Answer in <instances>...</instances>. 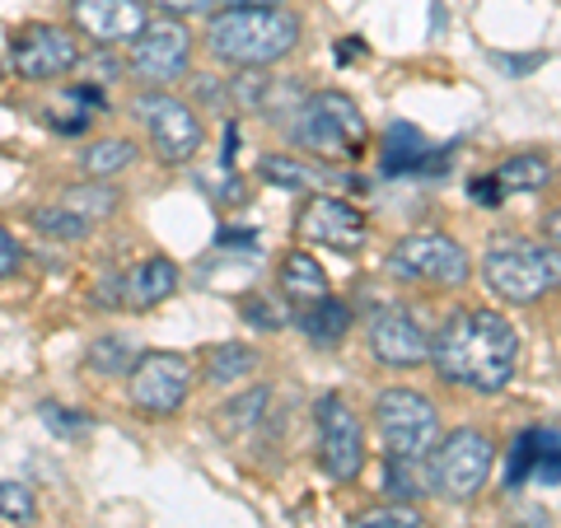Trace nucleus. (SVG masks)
<instances>
[{"instance_id":"obj_21","label":"nucleus","mask_w":561,"mask_h":528,"mask_svg":"<svg viewBox=\"0 0 561 528\" xmlns=\"http://www.w3.org/2000/svg\"><path fill=\"white\" fill-rule=\"evenodd\" d=\"M383 491L389 501H416V496H431L435 491V472H431V454L426 459H393L389 454V472H383Z\"/></svg>"},{"instance_id":"obj_19","label":"nucleus","mask_w":561,"mask_h":528,"mask_svg":"<svg viewBox=\"0 0 561 528\" xmlns=\"http://www.w3.org/2000/svg\"><path fill=\"white\" fill-rule=\"evenodd\" d=\"M257 179L272 183V187H286V192H319L328 183V173L319 164L295 160V154H262Z\"/></svg>"},{"instance_id":"obj_5","label":"nucleus","mask_w":561,"mask_h":528,"mask_svg":"<svg viewBox=\"0 0 561 528\" xmlns=\"http://www.w3.org/2000/svg\"><path fill=\"white\" fill-rule=\"evenodd\" d=\"M375 431L393 459H426L440 445V408L416 389H383L375 398Z\"/></svg>"},{"instance_id":"obj_28","label":"nucleus","mask_w":561,"mask_h":528,"mask_svg":"<svg viewBox=\"0 0 561 528\" xmlns=\"http://www.w3.org/2000/svg\"><path fill=\"white\" fill-rule=\"evenodd\" d=\"M61 206H70V210H76V216H84L90 225H99V220H108L113 210L122 206V197H117V187H103V183H80V187H70V192H66Z\"/></svg>"},{"instance_id":"obj_8","label":"nucleus","mask_w":561,"mask_h":528,"mask_svg":"<svg viewBox=\"0 0 561 528\" xmlns=\"http://www.w3.org/2000/svg\"><path fill=\"white\" fill-rule=\"evenodd\" d=\"M136 117L140 127L150 131V146L160 154V164L179 169V164H192L202 150V117L192 113L187 99H173L169 90H146L136 103Z\"/></svg>"},{"instance_id":"obj_32","label":"nucleus","mask_w":561,"mask_h":528,"mask_svg":"<svg viewBox=\"0 0 561 528\" xmlns=\"http://www.w3.org/2000/svg\"><path fill=\"white\" fill-rule=\"evenodd\" d=\"M239 313H243V323H253V328H280L286 323V309H276L267 295H243Z\"/></svg>"},{"instance_id":"obj_37","label":"nucleus","mask_w":561,"mask_h":528,"mask_svg":"<svg viewBox=\"0 0 561 528\" xmlns=\"http://www.w3.org/2000/svg\"><path fill=\"white\" fill-rule=\"evenodd\" d=\"M225 10H286V0H220Z\"/></svg>"},{"instance_id":"obj_31","label":"nucleus","mask_w":561,"mask_h":528,"mask_svg":"<svg viewBox=\"0 0 561 528\" xmlns=\"http://www.w3.org/2000/svg\"><path fill=\"white\" fill-rule=\"evenodd\" d=\"M356 528H426L421 524V515L412 505H402V501H389V505H379L370 509V515H360Z\"/></svg>"},{"instance_id":"obj_12","label":"nucleus","mask_w":561,"mask_h":528,"mask_svg":"<svg viewBox=\"0 0 561 528\" xmlns=\"http://www.w3.org/2000/svg\"><path fill=\"white\" fill-rule=\"evenodd\" d=\"M10 66L20 80L43 84V80L70 76V70L80 66V47L57 24H24V28H14V38H10Z\"/></svg>"},{"instance_id":"obj_20","label":"nucleus","mask_w":561,"mask_h":528,"mask_svg":"<svg viewBox=\"0 0 561 528\" xmlns=\"http://www.w3.org/2000/svg\"><path fill=\"white\" fill-rule=\"evenodd\" d=\"M300 328H305V337H309L313 346H337L346 332H351V309L342 305V299L323 295L319 305H305Z\"/></svg>"},{"instance_id":"obj_4","label":"nucleus","mask_w":561,"mask_h":528,"mask_svg":"<svg viewBox=\"0 0 561 528\" xmlns=\"http://www.w3.org/2000/svg\"><path fill=\"white\" fill-rule=\"evenodd\" d=\"M290 136H295V146L313 150L319 160L346 164V160H360V154H365L370 127H365V113L356 108V99H351V94L319 90V94H309L300 108H295Z\"/></svg>"},{"instance_id":"obj_38","label":"nucleus","mask_w":561,"mask_h":528,"mask_svg":"<svg viewBox=\"0 0 561 528\" xmlns=\"http://www.w3.org/2000/svg\"><path fill=\"white\" fill-rule=\"evenodd\" d=\"M542 239L557 243V249H561V206H552L548 216H542Z\"/></svg>"},{"instance_id":"obj_29","label":"nucleus","mask_w":561,"mask_h":528,"mask_svg":"<svg viewBox=\"0 0 561 528\" xmlns=\"http://www.w3.org/2000/svg\"><path fill=\"white\" fill-rule=\"evenodd\" d=\"M272 94H276V80L262 76V70H239V76L230 80V99L239 103L243 113H262Z\"/></svg>"},{"instance_id":"obj_30","label":"nucleus","mask_w":561,"mask_h":528,"mask_svg":"<svg viewBox=\"0 0 561 528\" xmlns=\"http://www.w3.org/2000/svg\"><path fill=\"white\" fill-rule=\"evenodd\" d=\"M0 519L5 524H33L38 519V501L24 482H0Z\"/></svg>"},{"instance_id":"obj_10","label":"nucleus","mask_w":561,"mask_h":528,"mask_svg":"<svg viewBox=\"0 0 561 528\" xmlns=\"http://www.w3.org/2000/svg\"><path fill=\"white\" fill-rule=\"evenodd\" d=\"M127 47V70L150 90H169L173 80H183L192 70V33L183 20L146 24Z\"/></svg>"},{"instance_id":"obj_36","label":"nucleus","mask_w":561,"mask_h":528,"mask_svg":"<svg viewBox=\"0 0 561 528\" xmlns=\"http://www.w3.org/2000/svg\"><path fill=\"white\" fill-rule=\"evenodd\" d=\"M496 66H505L511 76H529V70L542 66V57H496Z\"/></svg>"},{"instance_id":"obj_35","label":"nucleus","mask_w":561,"mask_h":528,"mask_svg":"<svg viewBox=\"0 0 561 528\" xmlns=\"http://www.w3.org/2000/svg\"><path fill=\"white\" fill-rule=\"evenodd\" d=\"M43 421L51 431H66V435H76V431L90 426V416H76L70 408H43Z\"/></svg>"},{"instance_id":"obj_27","label":"nucleus","mask_w":561,"mask_h":528,"mask_svg":"<svg viewBox=\"0 0 561 528\" xmlns=\"http://www.w3.org/2000/svg\"><path fill=\"white\" fill-rule=\"evenodd\" d=\"M267 408H272V389H249V393H239V398H230L220 408V431L225 435H243V431H253L262 416H267Z\"/></svg>"},{"instance_id":"obj_6","label":"nucleus","mask_w":561,"mask_h":528,"mask_svg":"<svg viewBox=\"0 0 561 528\" xmlns=\"http://www.w3.org/2000/svg\"><path fill=\"white\" fill-rule=\"evenodd\" d=\"M491 468H496V445L491 435L478 426H459L440 435V445L431 449V472H435V491L445 501H472L486 486Z\"/></svg>"},{"instance_id":"obj_7","label":"nucleus","mask_w":561,"mask_h":528,"mask_svg":"<svg viewBox=\"0 0 561 528\" xmlns=\"http://www.w3.org/2000/svg\"><path fill=\"white\" fill-rule=\"evenodd\" d=\"M389 272L402 280H416V286L454 290L472 276V262H468V249L459 239H449L440 230H421V234H408V239L393 243Z\"/></svg>"},{"instance_id":"obj_33","label":"nucleus","mask_w":561,"mask_h":528,"mask_svg":"<svg viewBox=\"0 0 561 528\" xmlns=\"http://www.w3.org/2000/svg\"><path fill=\"white\" fill-rule=\"evenodd\" d=\"M146 5L173 14V20H187V14H210L220 5V0H146Z\"/></svg>"},{"instance_id":"obj_11","label":"nucleus","mask_w":561,"mask_h":528,"mask_svg":"<svg viewBox=\"0 0 561 528\" xmlns=\"http://www.w3.org/2000/svg\"><path fill=\"white\" fill-rule=\"evenodd\" d=\"M313 431H319V468L332 482H356L365 472V431L342 393H323L313 402Z\"/></svg>"},{"instance_id":"obj_13","label":"nucleus","mask_w":561,"mask_h":528,"mask_svg":"<svg viewBox=\"0 0 561 528\" xmlns=\"http://www.w3.org/2000/svg\"><path fill=\"white\" fill-rule=\"evenodd\" d=\"M295 230H300V239L319 243V249L356 253L365 243V216L351 202H337V197H328V192H313V197L300 206V216H295Z\"/></svg>"},{"instance_id":"obj_18","label":"nucleus","mask_w":561,"mask_h":528,"mask_svg":"<svg viewBox=\"0 0 561 528\" xmlns=\"http://www.w3.org/2000/svg\"><path fill=\"white\" fill-rule=\"evenodd\" d=\"M383 169H389V173L431 169V140L421 136L412 122H393L389 136H383Z\"/></svg>"},{"instance_id":"obj_9","label":"nucleus","mask_w":561,"mask_h":528,"mask_svg":"<svg viewBox=\"0 0 561 528\" xmlns=\"http://www.w3.org/2000/svg\"><path fill=\"white\" fill-rule=\"evenodd\" d=\"M192 393V360L179 351H140L127 375V398L140 416H173Z\"/></svg>"},{"instance_id":"obj_26","label":"nucleus","mask_w":561,"mask_h":528,"mask_svg":"<svg viewBox=\"0 0 561 528\" xmlns=\"http://www.w3.org/2000/svg\"><path fill=\"white\" fill-rule=\"evenodd\" d=\"M28 220H33V230H38V234L61 239V243H80V239H90V234H94V225L84 220V216H76L70 206H61V202L33 206V210H28Z\"/></svg>"},{"instance_id":"obj_22","label":"nucleus","mask_w":561,"mask_h":528,"mask_svg":"<svg viewBox=\"0 0 561 528\" xmlns=\"http://www.w3.org/2000/svg\"><path fill=\"white\" fill-rule=\"evenodd\" d=\"M552 179V160L542 150H519L496 169V187L501 192H542Z\"/></svg>"},{"instance_id":"obj_1","label":"nucleus","mask_w":561,"mask_h":528,"mask_svg":"<svg viewBox=\"0 0 561 528\" xmlns=\"http://www.w3.org/2000/svg\"><path fill=\"white\" fill-rule=\"evenodd\" d=\"M435 375L468 393H505L519 369V332L496 309H459L431 337Z\"/></svg>"},{"instance_id":"obj_2","label":"nucleus","mask_w":561,"mask_h":528,"mask_svg":"<svg viewBox=\"0 0 561 528\" xmlns=\"http://www.w3.org/2000/svg\"><path fill=\"white\" fill-rule=\"evenodd\" d=\"M300 14L295 10H216L206 20V47L234 70H262L286 61L300 47Z\"/></svg>"},{"instance_id":"obj_15","label":"nucleus","mask_w":561,"mask_h":528,"mask_svg":"<svg viewBox=\"0 0 561 528\" xmlns=\"http://www.w3.org/2000/svg\"><path fill=\"white\" fill-rule=\"evenodd\" d=\"M70 20L99 47H122L150 24V5L146 0H70Z\"/></svg>"},{"instance_id":"obj_23","label":"nucleus","mask_w":561,"mask_h":528,"mask_svg":"<svg viewBox=\"0 0 561 528\" xmlns=\"http://www.w3.org/2000/svg\"><path fill=\"white\" fill-rule=\"evenodd\" d=\"M136 360H140V351L131 346V337H122V332L94 337V346L84 351V365H90V375H99V379H127Z\"/></svg>"},{"instance_id":"obj_3","label":"nucleus","mask_w":561,"mask_h":528,"mask_svg":"<svg viewBox=\"0 0 561 528\" xmlns=\"http://www.w3.org/2000/svg\"><path fill=\"white\" fill-rule=\"evenodd\" d=\"M482 280L505 305H538L561 290V249L548 239H496L482 253Z\"/></svg>"},{"instance_id":"obj_25","label":"nucleus","mask_w":561,"mask_h":528,"mask_svg":"<svg viewBox=\"0 0 561 528\" xmlns=\"http://www.w3.org/2000/svg\"><path fill=\"white\" fill-rule=\"evenodd\" d=\"M131 164H136V146L127 136H103L80 150V169L90 173V179H113V173L131 169Z\"/></svg>"},{"instance_id":"obj_17","label":"nucleus","mask_w":561,"mask_h":528,"mask_svg":"<svg viewBox=\"0 0 561 528\" xmlns=\"http://www.w3.org/2000/svg\"><path fill=\"white\" fill-rule=\"evenodd\" d=\"M122 290H127V305H136V309L160 305V299H169L173 290H179V262L164 257V253L136 262V272L127 276V286Z\"/></svg>"},{"instance_id":"obj_16","label":"nucleus","mask_w":561,"mask_h":528,"mask_svg":"<svg viewBox=\"0 0 561 528\" xmlns=\"http://www.w3.org/2000/svg\"><path fill=\"white\" fill-rule=\"evenodd\" d=\"M276 280H280V295H286L290 305H300V309L319 305V299L328 295V272L319 267V257L305 253V249H295V253L280 257Z\"/></svg>"},{"instance_id":"obj_34","label":"nucleus","mask_w":561,"mask_h":528,"mask_svg":"<svg viewBox=\"0 0 561 528\" xmlns=\"http://www.w3.org/2000/svg\"><path fill=\"white\" fill-rule=\"evenodd\" d=\"M20 262H24V249H20V239H14L5 225H0V280L20 272Z\"/></svg>"},{"instance_id":"obj_40","label":"nucleus","mask_w":561,"mask_h":528,"mask_svg":"<svg viewBox=\"0 0 561 528\" xmlns=\"http://www.w3.org/2000/svg\"><path fill=\"white\" fill-rule=\"evenodd\" d=\"M234 146H239V127L230 122V127H225V164H234Z\"/></svg>"},{"instance_id":"obj_14","label":"nucleus","mask_w":561,"mask_h":528,"mask_svg":"<svg viewBox=\"0 0 561 528\" xmlns=\"http://www.w3.org/2000/svg\"><path fill=\"white\" fill-rule=\"evenodd\" d=\"M370 351H375V360L389 365V369L431 365V332L421 328L408 309L383 305L370 319Z\"/></svg>"},{"instance_id":"obj_24","label":"nucleus","mask_w":561,"mask_h":528,"mask_svg":"<svg viewBox=\"0 0 561 528\" xmlns=\"http://www.w3.org/2000/svg\"><path fill=\"white\" fill-rule=\"evenodd\" d=\"M257 360L262 356H257L253 346H243V342H216V346L206 351V379L225 389V383H239L243 375H253Z\"/></svg>"},{"instance_id":"obj_39","label":"nucleus","mask_w":561,"mask_h":528,"mask_svg":"<svg viewBox=\"0 0 561 528\" xmlns=\"http://www.w3.org/2000/svg\"><path fill=\"white\" fill-rule=\"evenodd\" d=\"M472 187H478V202H482V206H491V202L505 197V192L496 187V179H482V183H472Z\"/></svg>"}]
</instances>
